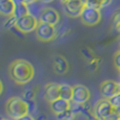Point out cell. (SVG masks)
Returning a JSON list of instances; mask_svg holds the SVG:
<instances>
[{
    "label": "cell",
    "instance_id": "6da1fadb",
    "mask_svg": "<svg viewBox=\"0 0 120 120\" xmlns=\"http://www.w3.org/2000/svg\"><path fill=\"white\" fill-rule=\"evenodd\" d=\"M9 76L17 85L29 84L35 76V69L30 62L23 59H17L11 62L8 68Z\"/></svg>",
    "mask_w": 120,
    "mask_h": 120
},
{
    "label": "cell",
    "instance_id": "7a4b0ae2",
    "mask_svg": "<svg viewBox=\"0 0 120 120\" xmlns=\"http://www.w3.org/2000/svg\"><path fill=\"white\" fill-rule=\"evenodd\" d=\"M5 112L9 115V117L17 120L25 115L30 114L29 103L23 98L18 97V96H13L6 100Z\"/></svg>",
    "mask_w": 120,
    "mask_h": 120
},
{
    "label": "cell",
    "instance_id": "3957f363",
    "mask_svg": "<svg viewBox=\"0 0 120 120\" xmlns=\"http://www.w3.org/2000/svg\"><path fill=\"white\" fill-rule=\"evenodd\" d=\"M35 36L40 42H43V43L52 42L57 37L56 27L54 25L47 24V23L39 21L38 27L35 30Z\"/></svg>",
    "mask_w": 120,
    "mask_h": 120
},
{
    "label": "cell",
    "instance_id": "277c9868",
    "mask_svg": "<svg viewBox=\"0 0 120 120\" xmlns=\"http://www.w3.org/2000/svg\"><path fill=\"white\" fill-rule=\"evenodd\" d=\"M38 24L39 19H37L34 15L30 14V15L25 16L23 18L17 19L15 28L22 34H30L32 31L36 30L37 27H38Z\"/></svg>",
    "mask_w": 120,
    "mask_h": 120
},
{
    "label": "cell",
    "instance_id": "5b68a950",
    "mask_svg": "<svg viewBox=\"0 0 120 120\" xmlns=\"http://www.w3.org/2000/svg\"><path fill=\"white\" fill-rule=\"evenodd\" d=\"M113 112H114V107L111 105L108 99H99L93 107V116L96 120L104 119Z\"/></svg>",
    "mask_w": 120,
    "mask_h": 120
},
{
    "label": "cell",
    "instance_id": "8992f818",
    "mask_svg": "<svg viewBox=\"0 0 120 120\" xmlns=\"http://www.w3.org/2000/svg\"><path fill=\"white\" fill-rule=\"evenodd\" d=\"M81 23L85 26H96L101 21L100 10L85 6L81 16H80Z\"/></svg>",
    "mask_w": 120,
    "mask_h": 120
},
{
    "label": "cell",
    "instance_id": "52a82bcc",
    "mask_svg": "<svg viewBox=\"0 0 120 120\" xmlns=\"http://www.w3.org/2000/svg\"><path fill=\"white\" fill-rule=\"evenodd\" d=\"M62 8L65 15L70 18H80L82 11H83L85 4L82 0H71L65 3H62Z\"/></svg>",
    "mask_w": 120,
    "mask_h": 120
},
{
    "label": "cell",
    "instance_id": "ba28073f",
    "mask_svg": "<svg viewBox=\"0 0 120 120\" xmlns=\"http://www.w3.org/2000/svg\"><path fill=\"white\" fill-rule=\"evenodd\" d=\"M99 91H100L102 98L110 99L120 92L119 82L112 80V79H105L99 86Z\"/></svg>",
    "mask_w": 120,
    "mask_h": 120
},
{
    "label": "cell",
    "instance_id": "9c48e42d",
    "mask_svg": "<svg viewBox=\"0 0 120 120\" xmlns=\"http://www.w3.org/2000/svg\"><path fill=\"white\" fill-rule=\"evenodd\" d=\"M91 98V91L89 88L83 85H75L73 86V98L72 102L77 105H84L89 102Z\"/></svg>",
    "mask_w": 120,
    "mask_h": 120
},
{
    "label": "cell",
    "instance_id": "30bf717a",
    "mask_svg": "<svg viewBox=\"0 0 120 120\" xmlns=\"http://www.w3.org/2000/svg\"><path fill=\"white\" fill-rule=\"evenodd\" d=\"M39 21L47 23L51 25H57L60 21V15L55 8H50V6H45L40 11L39 14Z\"/></svg>",
    "mask_w": 120,
    "mask_h": 120
},
{
    "label": "cell",
    "instance_id": "8fae6325",
    "mask_svg": "<svg viewBox=\"0 0 120 120\" xmlns=\"http://www.w3.org/2000/svg\"><path fill=\"white\" fill-rule=\"evenodd\" d=\"M52 68L54 73L58 75H64L69 72V69H70V65H69V62L63 55L61 54H56L54 55L52 60Z\"/></svg>",
    "mask_w": 120,
    "mask_h": 120
},
{
    "label": "cell",
    "instance_id": "7c38bea8",
    "mask_svg": "<svg viewBox=\"0 0 120 120\" xmlns=\"http://www.w3.org/2000/svg\"><path fill=\"white\" fill-rule=\"evenodd\" d=\"M43 97L48 103L60 98V85L56 82H48L43 89Z\"/></svg>",
    "mask_w": 120,
    "mask_h": 120
},
{
    "label": "cell",
    "instance_id": "4fadbf2b",
    "mask_svg": "<svg viewBox=\"0 0 120 120\" xmlns=\"http://www.w3.org/2000/svg\"><path fill=\"white\" fill-rule=\"evenodd\" d=\"M71 108H72L71 101L64 100V99H62V98H59V99H57V100H55V101H53V102L50 103L51 112H52L53 114H55L56 116L70 111Z\"/></svg>",
    "mask_w": 120,
    "mask_h": 120
},
{
    "label": "cell",
    "instance_id": "5bb4252c",
    "mask_svg": "<svg viewBox=\"0 0 120 120\" xmlns=\"http://www.w3.org/2000/svg\"><path fill=\"white\" fill-rule=\"evenodd\" d=\"M15 3L13 0H0V14L4 17H11L14 15Z\"/></svg>",
    "mask_w": 120,
    "mask_h": 120
},
{
    "label": "cell",
    "instance_id": "9a60e30c",
    "mask_svg": "<svg viewBox=\"0 0 120 120\" xmlns=\"http://www.w3.org/2000/svg\"><path fill=\"white\" fill-rule=\"evenodd\" d=\"M60 98L64 99V100L72 101L73 87L68 84H60Z\"/></svg>",
    "mask_w": 120,
    "mask_h": 120
},
{
    "label": "cell",
    "instance_id": "2e32d148",
    "mask_svg": "<svg viewBox=\"0 0 120 120\" xmlns=\"http://www.w3.org/2000/svg\"><path fill=\"white\" fill-rule=\"evenodd\" d=\"M30 10L29 6H27L26 3H20L15 5V11H14V17L16 19H20V18H23L25 16L30 15Z\"/></svg>",
    "mask_w": 120,
    "mask_h": 120
},
{
    "label": "cell",
    "instance_id": "e0dca14e",
    "mask_svg": "<svg viewBox=\"0 0 120 120\" xmlns=\"http://www.w3.org/2000/svg\"><path fill=\"white\" fill-rule=\"evenodd\" d=\"M36 91L37 90L35 89H29L27 91H25L23 93V98L26 102H31V101H34L35 99V96H36Z\"/></svg>",
    "mask_w": 120,
    "mask_h": 120
},
{
    "label": "cell",
    "instance_id": "ac0fdd59",
    "mask_svg": "<svg viewBox=\"0 0 120 120\" xmlns=\"http://www.w3.org/2000/svg\"><path fill=\"white\" fill-rule=\"evenodd\" d=\"M16 22H17V19H16L14 16L8 17V19H6L3 23V27L5 29H11V28H13V27L16 26Z\"/></svg>",
    "mask_w": 120,
    "mask_h": 120
},
{
    "label": "cell",
    "instance_id": "d6986e66",
    "mask_svg": "<svg viewBox=\"0 0 120 120\" xmlns=\"http://www.w3.org/2000/svg\"><path fill=\"white\" fill-rule=\"evenodd\" d=\"M102 61L101 59H99V57H95V59L93 60V61H91L89 63V65H87V68H89V70L91 71V72H95V71L98 69L99 67V63Z\"/></svg>",
    "mask_w": 120,
    "mask_h": 120
},
{
    "label": "cell",
    "instance_id": "ffe728a7",
    "mask_svg": "<svg viewBox=\"0 0 120 120\" xmlns=\"http://www.w3.org/2000/svg\"><path fill=\"white\" fill-rule=\"evenodd\" d=\"M81 53L83 54L84 59L86 60L89 63H90L91 61H93V60L96 57V56H94V53L89 49V48H82V49H81Z\"/></svg>",
    "mask_w": 120,
    "mask_h": 120
},
{
    "label": "cell",
    "instance_id": "44dd1931",
    "mask_svg": "<svg viewBox=\"0 0 120 120\" xmlns=\"http://www.w3.org/2000/svg\"><path fill=\"white\" fill-rule=\"evenodd\" d=\"M111 102V105H113L114 108H119L120 107V93L116 94L115 96H113L112 98L108 99Z\"/></svg>",
    "mask_w": 120,
    "mask_h": 120
},
{
    "label": "cell",
    "instance_id": "7402d4cb",
    "mask_svg": "<svg viewBox=\"0 0 120 120\" xmlns=\"http://www.w3.org/2000/svg\"><path fill=\"white\" fill-rule=\"evenodd\" d=\"M113 63H114L115 68L118 70L120 69V50H117L114 53V57H113Z\"/></svg>",
    "mask_w": 120,
    "mask_h": 120
},
{
    "label": "cell",
    "instance_id": "603a6c76",
    "mask_svg": "<svg viewBox=\"0 0 120 120\" xmlns=\"http://www.w3.org/2000/svg\"><path fill=\"white\" fill-rule=\"evenodd\" d=\"M113 25H114V28L116 29V31L120 33V11L115 15L114 20H113Z\"/></svg>",
    "mask_w": 120,
    "mask_h": 120
},
{
    "label": "cell",
    "instance_id": "cb8c5ba5",
    "mask_svg": "<svg viewBox=\"0 0 120 120\" xmlns=\"http://www.w3.org/2000/svg\"><path fill=\"white\" fill-rule=\"evenodd\" d=\"M102 120H120V117L115 112H113L111 115H108L107 117H105V118Z\"/></svg>",
    "mask_w": 120,
    "mask_h": 120
},
{
    "label": "cell",
    "instance_id": "d4e9b609",
    "mask_svg": "<svg viewBox=\"0 0 120 120\" xmlns=\"http://www.w3.org/2000/svg\"><path fill=\"white\" fill-rule=\"evenodd\" d=\"M98 1L101 5V8H105V6H108L111 3H112V0H98Z\"/></svg>",
    "mask_w": 120,
    "mask_h": 120
},
{
    "label": "cell",
    "instance_id": "484cf974",
    "mask_svg": "<svg viewBox=\"0 0 120 120\" xmlns=\"http://www.w3.org/2000/svg\"><path fill=\"white\" fill-rule=\"evenodd\" d=\"M17 120H36V119L34 118V117L32 116L31 114H27V115H25V116L21 117V118H19V119H17Z\"/></svg>",
    "mask_w": 120,
    "mask_h": 120
},
{
    "label": "cell",
    "instance_id": "4316f807",
    "mask_svg": "<svg viewBox=\"0 0 120 120\" xmlns=\"http://www.w3.org/2000/svg\"><path fill=\"white\" fill-rule=\"evenodd\" d=\"M36 120H47V117H45V115H39Z\"/></svg>",
    "mask_w": 120,
    "mask_h": 120
},
{
    "label": "cell",
    "instance_id": "83f0119b",
    "mask_svg": "<svg viewBox=\"0 0 120 120\" xmlns=\"http://www.w3.org/2000/svg\"><path fill=\"white\" fill-rule=\"evenodd\" d=\"M13 2L15 3V5H17L20 3H24V0H13Z\"/></svg>",
    "mask_w": 120,
    "mask_h": 120
},
{
    "label": "cell",
    "instance_id": "f1b7e54d",
    "mask_svg": "<svg viewBox=\"0 0 120 120\" xmlns=\"http://www.w3.org/2000/svg\"><path fill=\"white\" fill-rule=\"evenodd\" d=\"M36 1H38V0H24V3H26L27 5H29V4L34 3V2H36Z\"/></svg>",
    "mask_w": 120,
    "mask_h": 120
},
{
    "label": "cell",
    "instance_id": "f546056e",
    "mask_svg": "<svg viewBox=\"0 0 120 120\" xmlns=\"http://www.w3.org/2000/svg\"><path fill=\"white\" fill-rule=\"evenodd\" d=\"M114 112L116 113V114L120 117V107H119V108H114Z\"/></svg>",
    "mask_w": 120,
    "mask_h": 120
},
{
    "label": "cell",
    "instance_id": "4dcf8cb0",
    "mask_svg": "<svg viewBox=\"0 0 120 120\" xmlns=\"http://www.w3.org/2000/svg\"><path fill=\"white\" fill-rule=\"evenodd\" d=\"M42 3H51V2H53L54 0H40Z\"/></svg>",
    "mask_w": 120,
    "mask_h": 120
},
{
    "label": "cell",
    "instance_id": "1f68e13d",
    "mask_svg": "<svg viewBox=\"0 0 120 120\" xmlns=\"http://www.w3.org/2000/svg\"><path fill=\"white\" fill-rule=\"evenodd\" d=\"M68 1H71V0H61V3H65Z\"/></svg>",
    "mask_w": 120,
    "mask_h": 120
},
{
    "label": "cell",
    "instance_id": "d6a6232c",
    "mask_svg": "<svg viewBox=\"0 0 120 120\" xmlns=\"http://www.w3.org/2000/svg\"><path fill=\"white\" fill-rule=\"evenodd\" d=\"M117 71H118V74H119V76H120V69H118Z\"/></svg>",
    "mask_w": 120,
    "mask_h": 120
},
{
    "label": "cell",
    "instance_id": "836d02e7",
    "mask_svg": "<svg viewBox=\"0 0 120 120\" xmlns=\"http://www.w3.org/2000/svg\"><path fill=\"white\" fill-rule=\"evenodd\" d=\"M119 89H120V82H119ZM119 93H120V92H119Z\"/></svg>",
    "mask_w": 120,
    "mask_h": 120
},
{
    "label": "cell",
    "instance_id": "e575fe53",
    "mask_svg": "<svg viewBox=\"0 0 120 120\" xmlns=\"http://www.w3.org/2000/svg\"><path fill=\"white\" fill-rule=\"evenodd\" d=\"M1 120H8V119H5V118H3V119H1Z\"/></svg>",
    "mask_w": 120,
    "mask_h": 120
},
{
    "label": "cell",
    "instance_id": "d590c367",
    "mask_svg": "<svg viewBox=\"0 0 120 120\" xmlns=\"http://www.w3.org/2000/svg\"><path fill=\"white\" fill-rule=\"evenodd\" d=\"M118 50H120V45H119V49H118Z\"/></svg>",
    "mask_w": 120,
    "mask_h": 120
}]
</instances>
